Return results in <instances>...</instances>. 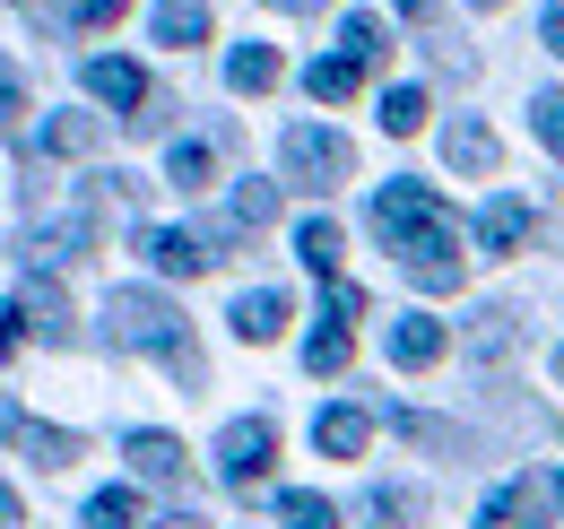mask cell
Masks as SVG:
<instances>
[{
	"mask_svg": "<svg viewBox=\"0 0 564 529\" xmlns=\"http://www.w3.org/2000/svg\"><path fill=\"white\" fill-rule=\"evenodd\" d=\"M373 235H382V252L417 278L425 295H443V287H460V226H452V208L425 192V183H382L373 192Z\"/></svg>",
	"mask_w": 564,
	"mask_h": 529,
	"instance_id": "cell-1",
	"label": "cell"
},
{
	"mask_svg": "<svg viewBox=\"0 0 564 529\" xmlns=\"http://www.w3.org/2000/svg\"><path fill=\"white\" fill-rule=\"evenodd\" d=\"M105 331H113V347H131V356H156L174 382H200V347H192L183 313H174L165 295H148V287H113Z\"/></svg>",
	"mask_w": 564,
	"mask_h": 529,
	"instance_id": "cell-2",
	"label": "cell"
},
{
	"mask_svg": "<svg viewBox=\"0 0 564 529\" xmlns=\"http://www.w3.org/2000/svg\"><path fill=\"white\" fill-rule=\"evenodd\" d=\"M279 165H286V183H304V192H339L356 174V148L330 122H295V131L279 139Z\"/></svg>",
	"mask_w": 564,
	"mask_h": 529,
	"instance_id": "cell-3",
	"label": "cell"
},
{
	"mask_svg": "<svg viewBox=\"0 0 564 529\" xmlns=\"http://www.w3.org/2000/svg\"><path fill=\"white\" fill-rule=\"evenodd\" d=\"M270 461H279V425H270V417H235V425L217 434V486H226V495H252V486L270 477Z\"/></svg>",
	"mask_w": 564,
	"mask_h": 529,
	"instance_id": "cell-4",
	"label": "cell"
},
{
	"mask_svg": "<svg viewBox=\"0 0 564 529\" xmlns=\"http://www.w3.org/2000/svg\"><path fill=\"white\" fill-rule=\"evenodd\" d=\"M78 78H87V96H96V105H113V114H131V122L148 114V78H140V62H122V53H96Z\"/></svg>",
	"mask_w": 564,
	"mask_h": 529,
	"instance_id": "cell-5",
	"label": "cell"
},
{
	"mask_svg": "<svg viewBox=\"0 0 564 529\" xmlns=\"http://www.w3.org/2000/svg\"><path fill=\"white\" fill-rule=\"evenodd\" d=\"M140 252L165 269V278H200V269H217L209 235H192V226H148V235H140Z\"/></svg>",
	"mask_w": 564,
	"mask_h": 529,
	"instance_id": "cell-6",
	"label": "cell"
},
{
	"mask_svg": "<svg viewBox=\"0 0 564 529\" xmlns=\"http://www.w3.org/2000/svg\"><path fill=\"white\" fill-rule=\"evenodd\" d=\"M443 347H452V331H443L434 313H400V322H391V365H400V374H425Z\"/></svg>",
	"mask_w": 564,
	"mask_h": 529,
	"instance_id": "cell-7",
	"label": "cell"
},
{
	"mask_svg": "<svg viewBox=\"0 0 564 529\" xmlns=\"http://www.w3.org/2000/svg\"><path fill=\"white\" fill-rule=\"evenodd\" d=\"M279 331H286V295L279 287H243V295H235V338H243V347H270Z\"/></svg>",
	"mask_w": 564,
	"mask_h": 529,
	"instance_id": "cell-8",
	"label": "cell"
},
{
	"mask_svg": "<svg viewBox=\"0 0 564 529\" xmlns=\"http://www.w3.org/2000/svg\"><path fill=\"white\" fill-rule=\"evenodd\" d=\"M53 338V347H62V338H70V304H62V287H18V331L9 338Z\"/></svg>",
	"mask_w": 564,
	"mask_h": 529,
	"instance_id": "cell-9",
	"label": "cell"
},
{
	"mask_svg": "<svg viewBox=\"0 0 564 529\" xmlns=\"http://www.w3.org/2000/svg\"><path fill=\"white\" fill-rule=\"evenodd\" d=\"M313 443H322L330 461H356V452L373 443V417H365V408H322V417H313Z\"/></svg>",
	"mask_w": 564,
	"mask_h": 529,
	"instance_id": "cell-10",
	"label": "cell"
},
{
	"mask_svg": "<svg viewBox=\"0 0 564 529\" xmlns=\"http://www.w3.org/2000/svg\"><path fill=\"white\" fill-rule=\"evenodd\" d=\"M279 78H286V62L270 44H235V53H226V87H235V96H270Z\"/></svg>",
	"mask_w": 564,
	"mask_h": 529,
	"instance_id": "cell-11",
	"label": "cell"
},
{
	"mask_svg": "<svg viewBox=\"0 0 564 529\" xmlns=\"http://www.w3.org/2000/svg\"><path fill=\"white\" fill-rule=\"evenodd\" d=\"M156 44H174V53H192L200 35H209V0H156Z\"/></svg>",
	"mask_w": 564,
	"mask_h": 529,
	"instance_id": "cell-12",
	"label": "cell"
},
{
	"mask_svg": "<svg viewBox=\"0 0 564 529\" xmlns=\"http://www.w3.org/2000/svg\"><path fill=\"white\" fill-rule=\"evenodd\" d=\"M443 156H452L460 174H495V156H503V148H495V131H487V122H469V114H460V122L443 131Z\"/></svg>",
	"mask_w": 564,
	"mask_h": 529,
	"instance_id": "cell-13",
	"label": "cell"
},
{
	"mask_svg": "<svg viewBox=\"0 0 564 529\" xmlns=\"http://www.w3.org/2000/svg\"><path fill=\"white\" fill-rule=\"evenodd\" d=\"M122 452H131V468H140L148 486H183V443L174 434H131Z\"/></svg>",
	"mask_w": 564,
	"mask_h": 529,
	"instance_id": "cell-14",
	"label": "cell"
},
{
	"mask_svg": "<svg viewBox=\"0 0 564 529\" xmlns=\"http://www.w3.org/2000/svg\"><path fill=\"white\" fill-rule=\"evenodd\" d=\"M9 443H18L26 461H44V468H62V461H70V452H78L70 434H62V425H35L26 408H9Z\"/></svg>",
	"mask_w": 564,
	"mask_h": 529,
	"instance_id": "cell-15",
	"label": "cell"
},
{
	"mask_svg": "<svg viewBox=\"0 0 564 529\" xmlns=\"http://www.w3.org/2000/svg\"><path fill=\"white\" fill-rule=\"evenodd\" d=\"M339 252H348V235H339L330 217H304V226H295V261L313 269V278H339Z\"/></svg>",
	"mask_w": 564,
	"mask_h": 529,
	"instance_id": "cell-16",
	"label": "cell"
},
{
	"mask_svg": "<svg viewBox=\"0 0 564 529\" xmlns=\"http://www.w3.org/2000/svg\"><path fill=\"white\" fill-rule=\"evenodd\" d=\"M270 217H279V183L243 174V183H235V199H226V226H235V235H261Z\"/></svg>",
	"mask_w": 564,
	"mask_h": 529,
	"instance_id": "cell-17",
	"label": "cell"
},
{
	"mask_svg": "<svg viewBox=\"0 0 564 529\" xmlns=\"http://www.w3.org/2000/svg\"><path fill=\"white\" fill-rule=\"evenodd\" d=\"M356 78H365L356 53H322V62L304 69V96H313V105H339V96H356Z\"/></svg>",
	"mask_w": 564,
	"mask_h": 529,
	"instance_id": "cell-18",
	"label": "cell"
},
{
	"mask_svg": "<svg viewBox=\"0 0 564 529\" xmlns=\"http://www.w3.org/2000/svg\"><path fill=\"white\" fill-rule=\"evenodd\" d=\"M209 174H217L209 139H174V148H165V183H174V192H209Z\"/></svg>",
	"mask_w": 564,
	"mask_h": 529,
	"instance_id": "cell-19",
	"label": "cell"
},
{
	"mask_svg": "<svg viewBox=\"0 0 564 529\" xmlns=\"http://www.w3.org/2000/svg\"><path fill=\"white\" fill-rule=\"evenodd\" d=\"M521 235H530V208H521V199H487V217H478V244H487V252H512Z\"/></svg>",
	"mask_w": 564,
	"mask_h": 529,
	"instance_id": "cell-20",
	"label": "cell"
},
{
	"mask_svg": "<svg viewBox=\"0 0 564 529\" xmlns=\"http://www.w3.org/2000/svg\"><path fill=\"white\" fill-rule=\"evenodd\" d=\"M339 53H356L365 69L382 62V18H373V9H348V18H339Z\"/></svg>",
	"mask_w": 564,
	"mask_h": 529,
	"instance_id": "cell-21",
	"label": "cell"
},
{
	"mask_svg": "<svg viewBox=\"0 0 564 529\" xmlns=\"http://www.w3.org/2000/svg\"><path fill=\"white\" fill-rule=\"evenodd\" d=\"M87 529H140V495H131V486L87 495Z\"/></svg>",
	"mask_w": 564,
	"mask_h": 529,
	"instance_id": "cell-22",
	"label": "cell"
},
{
	"mask_svg": "<svg viewBox=\"0 0 564 529\" xmlns=\"http://www.w3.org/2000/svg\"><path fill=\"white\" fill-rule=\"evenodd\" d=\"M279 521H286V529H339V504L295 486V495H279Z\"/></svg>",
	"mask_w": 564,
	"mask_h": 529,
	"instance_id": "cell-23",
	"label": "cell"
},
{
	"mask_svg": "<svg viewBox=\"0 0 564 529\" xmlns=\"http://www.w3.org/2000/svg\"><path fill=\"white\" fill-rule=\"evenodd\" d=\"M348 356H356V347H348L339 322H322V331L304 338V365H313V374H348Z\"/></svg>",
	"mask_w": 564,
	"mask_h": 529,
	"instance_id": "cell-24",
	"label": "cell"
},
{
	"mask_svg": "<svg viewBox=\"0 0 564 529\" xmlns=\"http://www.w3.org/2000/svg\"><path fill=\"white\" fill-rule=\"evenodd\" d=\"M382 131L391 139L425 131V87H391V96H382Z\"/></svg>",
	"mask_w": 564,
	"mask_h": 529,
	"instance_id": "cell-25",
	"label": "cell"
},
{
	"mask_svg": "<svg viewBox=\"0 0 564 529\" xmlns=\"http://www.w3.org/2000/svg\"><path fill=\"white\" fill-rule=\"evenodd\" d=\"M530 131L564 156V87H539V96H530Z\"/></svg>",
	"mask_w": 564,
	"mask_h": 529,
	"instance_id": "cell-26",
	"label": "cell"
},
{
	"mask_svg": "<svg viewBox=\"0 0 564 529\" xmlns=\"http://www.w3.org/2000/svg\"><path fill=\"white\" fill-rule=\"evenodd\" d=\"M365 512H373L382 529H409V521H417V495H409V486H373V495H365Z\"/></svg>",
	"mask_w": 564,
	"mask_h": 529,
	"instance_id": "cell-27",
	"label": "cell"
},
{
	"mask_svg": "<svg viewBox=\"0 0 564 529\" xmlns=\"http://www.w3.org/2000/svg\"><path fill=\"white\" fill-rule=\"evenodd\" d=\"M322 322H339V331H348V322H365V295H356L348 278H330V287H322Z\"/></svg>",
	"mask_w": 564,
	"mask_h": 529,
	"instance_id": "cell-28",
	"label": "cell"
},
{
	"mask_svg": "<svg viewBox=\"0 0 564 529\" xmlns=\"http://www.w3.org/2000/svg\"><path fill=\"white\" fill-rule=\"evenodd\" d=\"M87 139H96V122H87V114H62V122H44V148H62V156H78Z\"/></svg>",
	"mask_w": 564,
	"mask_h": 529,
	"instance_id": "cell-29",
	"label": "cell"
},
{
	"mask_svg": "<svg viewBox=\"0 0 564 529\" xmlns=\"http://www.w3.org/2000/svg\"><path fill=\"white\" fill-rule=\"evenodd\" d=\"M539 44L564 62V0H547V9H539Z\"/></svg>",
	"mask_w": 564,
	"mask_h": 529,
	"instance_id": "cell-30",
	"label": "cell"
},
{
	"mask_svg": "<svg viewBox=\"0 0 564 529\" xmlns=\"http://www.w3.org/2000/svg\"><path fill=\"white\" fill-rule=\"evenodd\" d=\"M122 9H131V0H78V26H113Z\"/></svg>",
	"mask_w": 564,
	"mask_h": 529,
	"instance_id": "cell-31",
	"label": "cell"
},
{
	"mask_svg": "<svg viewBox=\"0 0 564 529\" xmlns=\"http://www.w3.org/2000/svg\"><path fill=\"white\" fill-rule=\"evenodd\" d=\"M270 9H295V18H313V9H330V0H270Z\"/></svg>",
	"mask_w": 564,
	"mask_h": 529,
	"instance_id": "cell-32",
	"label": "cell"
},
{
	"mask_svg": "<svg viewBox=\"0 0 564 529\" xmlns=\"http://www.w3.org/2000/svg\"><path fill=\"white\" fill-rule=\"evenodd\" d=\"M434 9H443V0H400V18H434Z\"/></svg>",
	"mask_w": 564,
	"mask_h": 529,
	"instance_id": "cell-33",
	"label": "cell"
},
{
	"mask_svg": "<svg viewBox=\"0 0 564 529\" xmlns=\"http://www.w3.org/2000/svg\"><path fill=\"white\" fill-rule=\"evenodd\" d=\"M547 504H556V512H564V468H556V477H547Z\"/></svg>",
	"mask_w": 564,
	"mask_h": 529,
	"instance_id": "cell-34",
	"label": "cell"
},
{
	"mask_svg": "<svg viewBox=\"0 0 564 529\" xmlns=\"http://www.w3.org/2000/svg\"><path fill=\"white\" fill-rule=\"evenodd\" d=\"M156 529H200V521H192V512H174V521H156Z\"/></svg>",
	"mask_w": 564,
	"mask_h": 529,
	"instance_id": "cell-35",
	"label": "cell"
},
{
	"mask_svg": "<svg viewBox=\"0 0 564 529\" xmlns=\"http://www.w3.org/2000/svg\"><path fill=\"white\" fill-rule=\"evenodd\" d=\"M556 382H564V347H556Z\"/></svg>",
	"mask_w": 564,
	"mask_h": 529,
	"instance_id": "cell-36",
	"label": "cell"
},
{
	"mask_svg": "<svg viewBox=\"0 0 564 529\" xmlns=\"http://www.w3.org/2000/svg\"><path fill=\"white\" fill-rule=\"evenodd\" d=\"M478 9H495V0H478Z\"/></svg>",
	"mask_w": 564,
	"mask_h": 529,
	"instance_id": "cell-37",
	"label": "cell"
}]
</instances>
